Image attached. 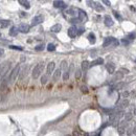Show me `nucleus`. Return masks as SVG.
Instances as JSON below:
<instances>
[{
	"label": "nucleus",
	"instance_id": "5",
	"mask_svg": "<svg viewBox=\"0 0 136 136\" xmlns=\"http://www.w3.org/2000/svg\"><path fill=\"white\" fill-rule=\"evenodd\" d=\"M111 43H114L115 45L118 44L117 42H115V39H114V38H112V37H108V38L105 39V41H104V43H103V46H104V47H106V46H109V45H110Z\"/></svg>",
	"mask_w": 136,
	"mask_h": 136
},
{
	"label": "nucleus",
	"instance_id": "28",
	"mask_svg": "<svg viewBox=\"0 0 136 136\" xmlns=\"http://www.w3.org/2000/svg\"><path fill=\"white\" fill-rule=\"evenodd\" d=\"M69 79V71H65V73L63 74V80L64 81H67Z\"/></svg>",
	"mask_w": 136,
	"mask_h": 136
},
{
	"label": "nucleus",
	"instance_id": "19",
	"mask_svg": "<svg viewBox=\"0 0 136 136\" xmlns=\"http://www.w3.org/2000/svg\"><path fill=\"white\" fill-rule=\"evenodd\" d=\"M104 63V60L103 59H101V58H99V59H96L95 61H93V62L91 63L90 64V66H95V65H99V64H103Z\"/></svg>",
	"mask_w": 136,
	"mask_h": 136
},
{
	"label": "nucleus",
	"instance_id": "2",
	"mask_svg": "<svg viewBox=\"0 0 136 136\" xmlns=\"http://www.w3.org/2000/svg\"><path fill=\"white\" fill-rule=\"evenodd\" d=\"M43 68H44V63H40V64L36 65V67L33 69V72H31V76H33V79H38L40 76L41 72H42Z\"/></svg>",
	"mask_w": 136,
	"mask_h": 136
},
{
	"label": "nucleus",
	"instance_id": "7",
	"mask_svg": "<svg viewBox=\"0 0 136 136\" xmlns=\"http://www.w3.org/2000/svg\"><path fill=\"white\" fill-rule=\"evenodd\" d=\"M30 30V26L27 25V24H21L20 27H19V31H21L23 34H27Z\"/></svg>",
	"mask_w": 136,
	"mask_h": 136
},
{
	"label": "nucleus",
	"instance_id": "9",
	"mask_svg": "<svg viewBox=\"0 0 136 136\" xmlns=\"http://www.w3.org/2000/svg\"><path fill=\"white\" fill-rule=\"evenodd\" d=\"M18 31H19V28L16 27V26H12V28L9 30V36L11 37H16L17 35H18Z\"/></svg>",
	"mask_w": 136,
	"mask_h": 136
},
{
	"label": "nucleus",
	"instance_id": "47",
	"mask_svg": "<svg viewBox=\"0 0 136 136\" xmlns=\"http://www.w3.org/2000/svg\"><path fill=\"white\" fill-rule=\"evenodd\" d=\"M134 114H135V115H136V109H135V111H134Z\"/></svg>",
	"mask_w": 136,
	"mask_h": 136
},
{
	"label": "nucleus",
	"instance_id": "43",
	"mask_svg": "<svg viewBox=\"0 0 136 136\" xmlns=\"http://www.w3.org/2000/svg\"><path fill=\"white\" fill-rule=\"evenodd\" d=\"M132 132H133L132 129H129V130H128V135H131V134H132Z\"/></svg>",
	"mask_w": 136,
	"mask_h": 136
},
{
	"label": "nucleus",
	"instance_id": "30",
	"mask_svg": "<svg viewBox=\"0 0 136 136\" xmlns=\"http://www.w3.org/2000/svg\"><path fill=\"white\" fill-rule=\"evenodd\" d=\"M132 117H133V115H132V113H127L126 114V120H131L132 119Z\"/></svg>",
	"mask_w": 136,
	"mask_h": 136
},
{
	"label": "nucleus",
	"instance_id": "38",
	"mask_svg": "<svg viewBox=\"0 0 136 136\" xmlns=\"http://www.w3.org/2000/svg\"><path fill=\"white\" fill-rule=\"evenodd\" d=\"M129 96V92H127V91H123V98L126 99V98H128Z\"/></svg>",
	"mask_w": 136,
	"mask_h": 136
},
{
	"label": "nucleus",
	"instance_id": "26",
	"mask_svg": "<svg viewBox=\"0 0 136 136\" xmlns=\"http://www.w3.org/2000/svg\"><path fill=\"white\" fill-rule=\"evenodd\" d=\"M61 69H63V70L67 69V62L66 61H62V62H61Z\"/></svg>",
	"mask_w": 136,
	"mask_h": 136
},
{
	"label": "nucleus",
	"instance_id": "35",
	"mask_svg": "<svg viewBox=\"0 0 136 136\" xmlns=\"http://www.w3.org/2000/svg\"><path fill=\"white\" fill-rule=\"evenodd\" d=\"M76 9H73V8H70L67 11V14H70V15H74V12H76Z\"/></svg>",
	"mask_w": 136,
	"mask_h": 136
},
{
	"label": "nucleus",
	"instance_id": "4",
	"mask_svg": "<svg viewBox=\"0 0 136 136\" xmlns=\"http://www.w3.org/2000/svg\"><path fill=\"white\" fill-rule=\"evenodd\" d=\"M28 70H30V66H28V65H25L22 69H20V72H19V80H20V81H22L24 77L26 76Z\"/></svg>",
	"mask_w": 136,
	"mask_h": 136
},
{
	"label": "nucleus",
	"instance_id": "6",
	"mask_svg": "<svg viewBox=\"0 0 136 136\" xmlns=\"http://www.w3.org/2000/svg\"><path fill=\"white\" fill-rule=\"evenodd\" d=\"M55 69V62H50L49 64L47 65V68H46V71H47V76L51 74Z\"/></svg>",
	"mask_w": 136,
	"mask_h": 136
},
{
	"label": "nucleus",
	"instance_id": "14",
	"mask_svg": "<svg viewBox=\"0 0 136 136\" xmlns=\"http://www.w3.org/2000/svg\"><path fill=\"white\" fill-rule=\"evenodd\" d=\"M60 76H61V69H57V70H55V72H53V76H52V80L53 81H58V80L60 79Z\"/></svg>",
	"mask_w": 136,
	"mask_h": 136
},
{
	"label": "nucleus",
	"instance_id": "42",
	"mask_svg": "<svg viewBox=\"0 0 136 136\" xmlns=\"http://www.w3.org/2000/svg\"><path fill=\"white\" fill-rule=\"evenodd\" d=\"M136 37V35H135V34H133V35H132V34H130V35H129V38H135Z\"/></svg>",
	"mask_w": 136,
	"mask_h": 136
},
{
	"label": "nucleus",
	"instance_id": "48",
	"mask_svg": "<svg viewBox=\"0 0 136 136\" xmlns=\"http://www.w3.org/2000/svg\"><path fill=\"white\" fill-rule=\"evenodd\" d=\"M85 136H89V135L88 134H85Z\"/></svg>",
	"mask_w": 136,
	"mask_h": 136
},
{
	"label": "nucleus",
	"instance_id": "1",
	"mask_svg": "<svg viewBox=\"0 0 136 136\" xmlns=\"http://www.w3.org/2000/svg\"><path fill=\"white\" fill-rule=\"evenodd\" d=\"M20 64H17L15 67H14V69L12 70L11 72H9V76L8 77V84H13L14 82H15V80L17 79V76H19V72H20Z\"/></svg>",
	"mask_w": 136,
	"mask_h": 136
},
{
	"label": "nucleus",
	"instance_id": "15",
	"mask_svg": "<svg viewBox=\"0 0 136 136\" xmlns=\"http://www.w3.org/2000/svg\"><path fill=\"white\" fill-rule=\"evenodd\" d=\"M79 19H80L81 21L86 20V19H87V15H86V13H85L84 11H82V9H79Z\"/></svg>",
	"mask_w": 136,
	"mask_h": 136
},
{
	"label": "nucleus",
	"instance_id": "12",
	"mask_svg": "<svg viewBox=\"0 0 136 136\" xmlns=\"http://www.w3.org/2000/svg\"><path fill=\"white\" fill-rule=\"evenodd\" d=\"M106 68L109 73H111V74L114 73V71H115V66H114L113 64H111V63H108V64L106 65Z\"/></svg>",
	"mask_w": 136,
	"mask_h": 136
},
{
	"label": "nucleus",
	"instance_id": "46",
	"mask_svg": "<svg viewBox=\"0 0 136 136\" xmlns=\"http://www.w3.org/2000/svg\"><path fill=\"white\" fill-rule=\"evenodd\" d=\"M21 15H22V17H25L26 14H25V13H21Z\"/></svg>",
	"mask_w": 136,
	"mask_h": 136
},
{
	"label": "nucleus",
	"instance_id": "10",
	"mask_svg": "<svg viewBox=\"0 0 136 136\" xmlns=\"http://www.w3.org/2000/svg\"><path fill=\"white\" fill-rule=\"evenodd\" d=\"M53 6L57 8H66V4L63 1H55L53 2Z\"/></svg>",
	"mask_w": 136,
	"mask_h": 136
},
{
	"label": "nucleus",
	"instance_id": "8",
	"mask_svg": "<svg viewBox=\"0 0 136 136\" xmlns=\"http://www.w3.org/2000/svg\"><path fill=\"white\" fill-rule=\"evenodd\" d=\"M76 35H77V30H76V27L72 26V27H70L69 30H68V36H69L70 38H74Z\"/></svg>",
	"mask_w": 136,
	"mask_h": 136
},
{
	"label": "nucleus",
	"instance_id": "45",
	"mask_svg": "<svg viewBox=\"0 0 136 136\" xmlns=\"http://www.w3.org/2000/svg\"><path fill=\"white\" fill-rule=\"evenodd\" d=\"M3 53H4L3 50H2V49H0V55H3Z\"/></svg>",
	"mask_w": 136,
	"mask_h": 136
},
{
	"label": "nucleus",
	"instance_id": "37",
	"mask_svg": "<svg viewBox=\"0 0 136 136\" xmlns=\"http://www.w3.org/2000/svg\"><path fill=\"white\" fill-rule=\"evenodd\" d=\"M128 126V123H127V120H123V121H121V127L123 128H126Z\"/></svg>",
	"mask_w": 136,
	"mask_h": 136
},
{
	"label": "nucleus",
	"instance_id": "18",
	"mask_svg": "<svg viewBox=\"0 0 136 136\" xmlns=\"http://www.w3.org/2000/svg\"><path fill=\"white\" fill-rule=\"evenodd\" d=\"M89 67H90V63L88 61H83L82 62V69L83 70H87Z\"/></svg>",
	"mask_w": 136,
	"mask_h": 136
},
{
	"label": "nucleus",
	"instance_id": "11",
	"mask_svg": "<svg viewBox=\"0 0 136 136\" xmlns=\"http://www.w3.org/2000/svg\"><path fill=\"white\" fill-rule=\"evenodd\" d=\"M11 24V21L8 19H3V20H0V27L1 28H5Z\"/></svg>",
	"mask_w": 136,
	"mask_h": 136
},
{
	"label": "nucleus",
	"instance_id": "27",
	"mask_svg": "<svg viewBox=\"0 0 136 136\" xmlns=\"http://www.w3.org/2000/svg\"><path fill=\"white\" fill-rule=\"evenodd\" d=\"M9 48H12V49H15V50H23V48L21 47V46H15V45H11L9 46Z\"/></svg>",
	"mask_w": 136,
	"mask_h": 136
},
{
	"label": "nucleus",
	"instance_id": "17",
	"mask_svg": "<svg viewBox=\"0 0 136 136\" xmlns=\"http://www.w3.org/2000/svg\"><path fill=\"white\" fill-rule=\"evenodd\" d=\"M105 24L107 26H112L113 25V20L109 16H106L105 17Z\"/></svg>",
	"mask_w": 136,
	"mask_h": 136
},
{
	"label": "nucleus",
	"instance_id": "36",
	"mask_svg": "<svg viewBox=\"0 0 136 136\" xmlns=\"http://www.w3.org/2000/svg\"><path fill=\"white\" fill-rule=\"evenodd\" d=\"M81 89H82V91H83L84 93H87V92H88V88H87L86 86H82Z\"/></svg>",
	"mask_w": 136,
	"mask_h": 136
},
{
	"label": "nucleus",
	"instance_id": "13",
	"mask_svg": "<svg viewBox=\"0 0 136 136\" xmlns=\"http://www.w3.org/2000/svg\"><path fill=\"white\" fill-rule=\"evenodd\" d=\"M61 30H62V25L61 24H55L50 28V30L53 31V33H59V31H61Z\"/></svg>",
	"mask_w": 136,
	"mask_h": 136
},
{
	"label": "nucleus",
	"instance_id": "3",
	"mask_svg": "<svg viewBox=\"0 0 136 136\" xmlns=\"http://www.w3.org/2000/svg\"><path fill=\"white\" fill-rule=\"evenodd\" d=\"M43 21H44V18H43V16L42 15H37V16H35L33 19H31V25H38V24H40V23H42Z\"/></svg>",
	"mask_w": 136,
	"mask_h": 136
},
{
	"label": "nucleus",
	"instance_id": "20",
	"mask_svg": "<svg viewBox=\"0 0 136 136\" xmlns=\"http://www.w3.org/2000/svg\"><path fill=\"white\" fill-rule=\"evenodd\" d=\"M128 106H129V101H128V99H123V101H121L120 104H119V107H120L121 109L127 108Z\"/></svg>",
	"mask_w": 136,
	"mask_h": 136
},
{
	"label": "nucleus",
	"instance_id": "40",
	"mask_svg": "<svg viewBox=\"0 0 136 136\" xmlns=\"http://www.w3.org/2000/svg\"><path fill=\"white\" fill-rule=\"evenodd\" d=\"M121 43H123V44H125V45L129 44V42L127 41V39H123V40H121Z\"/></svg>",
	"mask_w": 136,
	"mask_h": 136
},
{
	"label": "nucleus",
	"instance_id": "24",
	"mask_svg": "<svg viewBox=\"0 0 136 136\" xmlns=\"http://www.w3.org/2000/svg\"><path fill=\"white\" fill-rule=\"evenodd\" d=\"M47 82H48V76L47 74H46V76H43L42 77H41V83H42L43 85H45Z\"/></svg>",
	"mask_w": 136,
	"mask_h": 136
},
{
	"label": "nucleus",
	"instance_id": "29",
	"mask_svg": "<svg viewBox=\"0 0 136 136\" xmlns=\"http://www.w3.org/2000/svg\"><path fill=\"white\" fill-rule=\"evenodd\" d=\"M37 51H41V50H43L44 49V45L43 44H41V45H38V46H36V48H35Z\"/></svg>",
	"mask_w": 136,
	"mask_h": 136
},
{
	"label": "nucleus",
	"instance_id": "31",
	"mask_svg": "<svg viewBox=\"0 0 136 136\" xmlns=\"http://www.w3.org/2000/svg\"><path fill=\"white\" fill-rule=\"evenodd\" d=\"M117 132L119 133L120 135H121V134H123V133H125V128H123V127H118V129H117Z\"/></svg>",
	"mask_w": 136,
	"mask_h": 136
},
{
	"label": "nucleus",
	"instance_id": "33",
	"mask_svg": "<svg viewBox=\"0 0 136 136\" xmlns=\"http://www.w3.org/2000/svg\"><path fill=\"white\" fill-rule=\"evenodd\" d=\"M81 76H82V72H81V70H80V69H77L76 71V79H80V77H81Z\"/></svg>",
	"mask_w": 136,
	"mask_h": 136
},
{
	"label": "nucleus",
	"instance_id": "41",
	"mask_svg": "<svg viewBox=\"0 0 136 136\" xmlns=\"http://www.w3.org/2000/svg\"><path fill=\"white\" fill-rule=\"evenodd\" d=\"M131 96H132V98H135L136 96V92L135 91H133V92H131V94H130Z\"/></svg>",
	"mask_w": 136,
	"mask_h": 136
},
{
	"label": "nucleus",
	"instance_id": "23",
	"mask_svg": "<svg viewBox=\"0 0 136 136\" xmlns=\"http://www.w3.org/2000/svg\"><path fill=\"white\" fill-rule=\"evenodd\" d=\"M93 8H95L98 12H103V11H104V8H103V6H102L99 3H94V6H93Z\"/></svg>",
	"mask_w": 136,
	"mask_h": 136
},
{
	"label": "nucleus",
	"instance_id": "39",
	"mask_svg": "<svg viewBox=\"0 0 136 136\" xmlns=\"http://www.w3.org/2000/svg\"><path fill=\"white\" fill-rule=\"evenodd\" d=\"M119 72H121V73H123V72H125V73H129V70L126 69V68H121V69L119 70Z\"/></svg>",
	"mask_w": 136,
	"mask_h": 136
},
{
	"label": "nucleus",
	"instance_id": "50",
	"mask_svg": "<svg viewBox=\"0 0 136 136\" xmlns=\"http://www.w3.org/2000/svg\"><path fill=\"white\" fill-rule=\"evenodd\" d=\"M0 36H1V34H0Z\"/></svg>",
	"mask_w": 136,
	"mask_h": 136
},
{
	"label": "nucleus",
	"instance_id": "32",
	"mask_svg": "<svg viewBox=\"0 0 136 136\" xmlns=\"http://www.w3.org/2000/svg\"><path fill=\"white\" fill-rule=\"evenodd\" d=\"M80 22H82V21L80 20L79 18H73V19H71V23L76 24V23H80Z\"/></svg>",
	"mask_w": 136,
	"mask_h": 136
},
{
	"label": "nucleus",
	"instance_id": "22",
	"mask_svg": "<svg viewBox=\"0 0 136 136\" xmlns=\"http://www.w3.org/2000/svg\"><path fill=\"white\" fill-rule=\"evenodd\" d=\"M88 39H89V41H90L91 44H94V43H95V36H94V34H92V33L89 34Z\"/></svg>",
	"mask_w": 136,
	"mask_h": 136
},
{
	"label": "nucleus",
	"instance_id": "16",
	"mask_svg": "<svg viewBox=\"0 0 136 136\" xmlns=\"http://www.w3.org/2000/svg\"><path fill=\"white\" fill-rule=\"evenodd\" d=\"M19 4L22 5L23 8H30V3L28 1H25V0H19Z\"/></svg>",
	"mask_w": 136,
	"mask_h": 136
},
{
	"label": "nucleus",
	"instance_id": "44",
	"mask_svg": "<svg viewBox=\"0 0 136 136\" xmlns=\"http://www.w3.org/2000/svg\"><path fill=\"white\" fill-rule=\"evenodd\" d=\"M104 3L107 4V5H110V1H107V0H105V1H104Z\"/></svg>",
	"mask_w": 136,
	"mask_h": 136
},
{
	"label": "nucleus",
	"instance_id": "34",
	"mask_svg": "<svg viewBox=\"0 0 136 136\" xmlns=\"http://www.w3.org/2000/svg\"><path fill=\"white\" fill-rule=\"evenodd\" d=\"M113 14H114V16L116 17V18L118 19V20H121V17L119 16V14L117 13V12H115V11H113Z\"/></svg>",
	"mask_w": 136,
	"mask_h": 136
},
{
	"label": "nucleus",
	"instance_id": "21",
	"mask_svg": "<svg viewBox=\"0 0 136 136\" xmlns=\"http://www.w3.org/2000/svg\"><path fill=\"white\" fill-rule=\"evenodd\" d=\"M123 77V73H121V72H116L115 73V76H114V81H118V80H121Z\"/></svg>",
	"mask_w": 136,
	"mask_h": 136
},
{
	"label": "nucleus",
	"instance_id": "25",
	"mask_svg": "<svg viewBox=\"0 0 136 136\" xmlns=\"http://www.w3.org/2000/svg\"><path fill=\"white\" fill-rule=\"evenodd\" d=\"M55 49V44H52V43H50V44L47 45V50L48 51H53V50Z\"/></svg>",
	"mask_w": 136,
	"mask_h": 136
},
{
	"label": "nucleus",
	"instance_id": "49",
	"mask_svg": "<svg viewBox=\"0 0 136 136\" xmlns=\"http://www.w3.org/2000/svg\"><path fill=\"white\" fill-rule=\"evenodd\" d=\"M65 136H70V135H65Z\"/></svg>",
	"mask_w": 136,
	"mask_h": 136
}]
</instances>
